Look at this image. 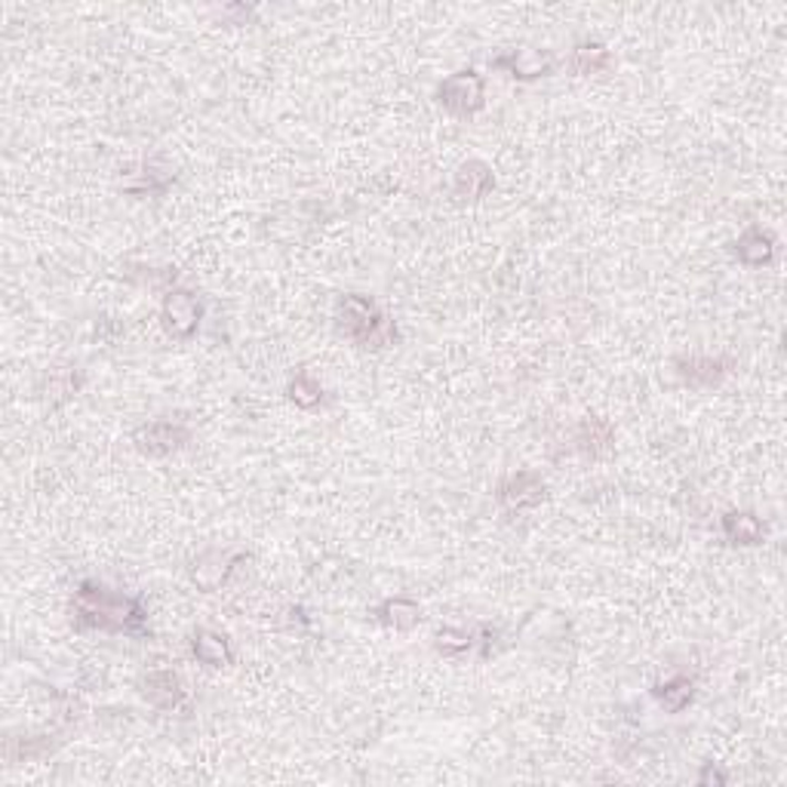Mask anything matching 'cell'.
I'll return each mask as SVG.
<instances>
[{
  "instance_id": "16",
  "label": "cell",
  "mask_w": 787,
  "mask_h": 787,
  "mask_svg": "<svg viewBox=\"0 0 787 787\" xmlns=\"http://www.w3.org/2000/svg\"><path fill=\"white\" fill-rule=\"evenodd\" d=\"M720 532L729 545L757 547L766 542V523L754 511H727L720 517Z\"/></svg>"
},
{
  "instance_id": "22",
  "label": "cell",
  "mask_w": 787,
  "mask_h": 787,
  "mask_svg": "<svg viewBox=\"0 0 787 787\" xmlns=\"http://www.w3.org/2000/svg\"><path fill=\"white\" fill-rule=\"evenodd\" d=\"M434 650L446 658H465L470 652H477V624L474 628H440L434 634Z\"/></svg>"
},
{
  "instance_id": "19",
  "label": "cell",
  "mask_w": 787,
  "mask_h": 787,
  "mask_svg": "<svg viewBox=\"0 0 787 787\" xmlns=\"http://www.w3.org/2000/svg\"><path fill=\"white\" fill-rule=\"evenodd\" d=\"M609 62H612L609 46L600 44V41H581V44L573 46V53L566 56V71L573 77L600 75V71L609 68Z\"/></svg>"
},
{
  "instance_id": "4",
  "label": "cell",
  "mask_w": 787,
  "mask_h": 787,
  "mask_svg": "<svg viewBox=\"0 0 787 787\" xmlns=\"http://www.w3.org/2000/svg\"><path fill=\"white\" fill-rule=\"evenodd\" d=\"M246 563H253V554L246 551H231V547H207L203 554H197L191 561V585L200 594H215L241 573Z\"/></svg>"
},
{
  "instance_id": "26",
  "label": "cell",
  "mask_w": 787,
  "mask_h": 787,
  "mask_svg": "<svg viewBox=\"0 0 787 787\" xmlns=\"http://www.w3.org/2000/svg\"><path fill=\"white\" fill-rule=\"evenodd\" d=\"M729 775L720 769V766H713V763H705L701 766V773H698V785H727Z\"/></svg>"
},
{
  "instance_id": "25",
  "label": "cell",
  "mask_w": 787,
  "mask_h": 787,
  "mask_svg": "<svg viewBox=\"0 0 787 787\" xmlns=\"http://www.w3.org/2000/svg\"><path fill=\"white\" fill-rule=\"evenodd\" d=\"M219 19H225L228 25H246L256 19V7H246V3H225L219 10Z\"/></svg>"
},
{
  "instance_id": "17",
  "label": "cell",
  "mask_w": 787,
  "mask_h": 787,
  "mask_svg": "<svg viewBox=\"0 0 787 787\" xmlns=\"http://www.w3.org/2000/svg\"><path fill=\"white\" fill-rule=\"evenodd\" d=\"M373 619L379 621L381 628H391V631H415L422 624V606L409 597H385L376 609H373Z\"/></svg>"
},
{
  "instance_id": "12",
  "label": "cell",
  "mask_w": 787,
  "mask_h": 787,
  "mask_svg": "<svg viewBox=\"0 0 787 787\" xmlns=\"http://www.w3.org/2000/svg\"><path fill=\"white\" fill-rule=\"evenodd\" d=\"M138 692L145 696L148 705H154L157 711H176L182 708L188 689L185 680L173 670V667H152L138 677Z\"/></svg>"
},
{
  "instance_id": "15",
  "label": "cell",
  "mask_w": 787,
  "mask_h": 787,
  "mask_svg": "<svg viewBox=\"0 0 787 787\" xmlns=\"http://www.w3.org/2000/svg\"><path fill=\"white\" fill-rule=\"evenodd\" d=\"M191 655H195L197 665L212 667V670L234 665V646H231L228 634L215 631V628H197L191 634Z\"/></svg>"
},
{
  "instance_id": "21",
  "label": "cell",
  "mask_w": 787,
  "mask_h": 787,
  "mask_svg": "<svg viewBox=\"0 0 787 787\" xmlns=\"http://www.w3.org/2000/svg\"><path fill=\"white\" fill-rule=\"evenodd\" d=\"M87 376L80 369H59V373H49L41 385V394L49 407H62L65 400H71L80 388H84Z\"/></svg>"
},
{
  "instance_id": "24",
  "label": "cell",
  "mask_w": 787,
  "mask_h": 787,
  "mask_svg": "<svg viewBox=\"0 0 787 787\" xmlns=\"http://www.w3.org/2000/svg\"><path fill=\"white\" fill-rule=\"evenodd\" d=\"M130 280H136L142 287L148 289H160V292H169V289L176 287V280H179V271L176 268H148V265H133L130 268Z\"/></svg>"
},
{
  "instance_id": "5",
  "label": "cell",
  "mask_w": 787,
  "mask_h": 787,
  "mask_svg": "<svg viewBox=\"0 0 787 787\" xmlns=\"http://www.w3.org/2000/svg\"><path fill=\"white\" fill-rule=\"evenodd\" d=\"M670 366L677 381L689 391H713L735 373V361L727 354H677Z\"/></svg>"
},
{
  "instance_id": "13",
  "label": "cell",
  "mask_w": 787,
  "mask_h": 787,
  "mask_svg": "<svg viewBox=\"0 0 787 787\" xmlns=\"http://www.w3.org/2000/svg\"><path fill=\"white\" fill-rule=\"evenodd\" d=\"M496 188V173L486 160L470 157L465 164H458L453 176V197L455 203H477Z\"/></svg>"
},
{
  "instance_id": "9",
  "label": "cell",
  "mask_w": 787,
  "mask_h": 787,
  "mask_svg": "<svg viewBox=\"0 0 787 787\" xmlns=\"http://www.w3.org/2000/svg\"><path fill=\"white\" fill-rule=\"evenodd\" d=\"M547 499V484L539 470H514L508 477H501L496 486V501L505 514H517V511H530L539 508Z\"/></svg>"
},
{
  "instance_id": "11",
  "label": "cell",
  "mask_w": 787,
  "mask_h": 787,
  "mask_svg": "<svg viewBox=\"0 0 787 787\" xmlns=\"http://www.w3.org/2000/svg\"><path fill=\"white\" fill-rule=\"evenodd\" d=\"M179 173L173 164L152 157V160H138L133 167H126L121 173V191L130 197H164L176 185Z\"/></svg>"
},
{
  "instance_id": "23",
  "label": "cell",
  "mask_w": 787,
  "mask_h": 787,
  "mask_svg": "<svg viewBox=\"0 0 787 787\" xmlns=\"http://www.w3.org/2000/svg\"><path fill=\"white\" fill-rule=\"evenodd\" d=\"M287 397L289 403H296L299 409L304 412H311V409L323 407V400H326V391H323V385H320L311 373H296L287 385Z\"/></svg>"
},
{
  "instance_id": "20",
  "label": "cell",
  "mask_w": 787,
  "mask_h": 787,
  "mask_svg": "<svg viewBox=\"0 0 787 787\" xmlns=\"http://www.w3.org/2000/svg\"><path fill=\"white\" fill-rule=\"evenodd\" d=\"M65 744V732H53V735H31V739H10L7 742V763H25V760L49 757L56 747Z\"/></svg>"
},
{
  "instance_id": "18",
  "label": "cell",
  "mask_w": 787,
  "mask_h": 787,
  "mask_svg": "<svg viewBox=\"0 0 787 787\" xmlns=\"http://www.w3.org/2000/svg\"><path fill=\"white\" fill-rule=\"evenodd\" d=\"M652 698L665 713H683L696 701V680L689 674H674L652 686Z\"/></svg>"
},
{
  "instance_id": "3",
  "label": "cell",
  "mask_w": 787,
  "mask_h": 787,
  "mask_svg": "<svg viewBox=\"0 0 787 787\" xmlns=\"http://www.w3.org/2000/svg\"><path fill=\"white\" fill-rule=\"evenodd\" d=\"M434 99L453 118H474L486 108V77L474 68H462L440 80Z\"/></svg>"
},
{
  "instance_id": "6",
  "label": "cell",
  "mask_w": 787,
  "mask_h": 787,
  "mask_svg": "<svg viewBox=\"0 0 787 787\" xmlns=\"http://www.w3.org/2000/svg\"><path fill=\"white\" fill-rule=\"evenodd\" d=\"M160 323H164V333L176 342H188L195 339L200 323H203V302L197 299V292L182 287H173L164 292V302H160Z\"/></svg>"
},
{
  "instance_id": "1",
  "label": "cell",
  "mask_w": 787,
  "mask_h": 787,
  "mask_svg": "<svg viewBox=\"0 0 787 787\" xmlns=\"http://www.w3.org/2000/svg\"><path fill=\"white\" fill-rule=\"evenodd\" d=\"M71 624L77 631H102V634H148V609L142 597L111 590L102 581L84 578L71 600Z\"/></svg>"
},
{
  "instance_id": "2",
  "label": "cell",
  "mask_w": 787,
  "mask_h": 787,
  "mask_svg": "<svg viewBox=\"0 0 787 787\" xmlns=\"http://www.w3.org/2000/svg\"><path fill=\"white\" fill-rule=\"evenodd\" d=\"M333 320L335 330L364 351H385L397 345V339H400L397 323L369 296H357V292L342 296L335 302Z\"/></svg>"
},
{
  "instance_id": "7",
  "label": "cell",
  "mask_w": 787,
  "mask_h": 787,
  "mask_svg": "<svg viewBox=\"0 0 787 787\" xmlns=\"http://www.w3.org/2000/svg\"><path fill=\"white\" fill-rule=\"evenodd\" d=\"M191 443V424L179 419H154L133 431V446L148 458H167Z\"/></svg>"
},
{
  "instance_id": "14",
  "label": "cell",
  "mask_w": 787,
  "mask_h": 787,
  "mask_svg": "<svg viewBox=\"0 0 787 787\" xmlns=\"http://www.w3.org/2000/svg\"><path fill=\"white\" fill-rule=\"evenodd\" d=\"M775 250H778L775 234L766 231L763 225H747L739 234V241L732 243V256L739 258L744 268H766V265H773Z\"/></svg>"
},
{
  "instance_id": "8",
  "label": "cell",
  "mask_w": 787,
  "mask_h": 787,
  "mask_svg": "<svg viewBox=\"0 0 787 787\" xmlns=\"http://www.w3.org/2000/svg\"><path fill=\"white\" fill-rule=\"evenodd\" d=\"M566 455H581L588 462H600L616 453V428L609 419H597V415H585L581 422L566 434L563 443Z\"/></svg>"
},
{
  "instance_id": "10",
  "label": "cell",
  "mask_w": 787,
  "mask_h": 787,
  "mask_svg": "<svg viewBox=\"0 0 787 787\" xmlns=\"http://www.w3.org/2000/svg\"><path fill=\"white\" fill-rule=\"evenodd\" d=\"M489 68L514 77V80H523V84H532V80H542V77L554 75V71H557V59H554V53H547V49L517 46V49H505L499 56H492V59H489Z\"/></svg>"
}]
</instances>
